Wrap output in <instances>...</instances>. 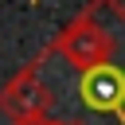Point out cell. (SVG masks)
<instances>
[{
	"instance_id": "3957f363",
	"label": "cell",
	"mask_w": 125,
	"mask_h": 125,
	"mask_svg": "<svg viewBox=\"0 0 125 125\" xmlns=\"http://www.w3.org/2000/svg\"><path fill=\"white\" fill-rule=\"evenodd\" d=\"M82 98L94 109H125V78H121V70L102 66V70L82 74Z\"/></svg>"
},
{
	"instance_id": "6da1fadb",
	"label": "cell",
	"mask_w": 125,
	"mask_h": 125,
	"mask_svg": "<svg viewBox=\"0 0 125 125\" xmlns=\"http://www.w3.org/2000/svg\"><path fill=\"white\" fill-rule=\"evenodd\" d=\"M59 51L66 55V62L78 70V74H90V70H102L109 66V55H113V39L109 31H102L94 20H74L62 35H59Z\"/></svg>"
},
{
	"instance_id": "7a4b0ae2",
	"label": "cell",
	"mask_w": 125,
	"mask_h": 125,
	"mask_svg": "<svg viewBox=\"0 0 125 125\" xmlns=\"http://www.w3.org/2000/svg\"><path fill=\"white\" fill-rule=\"evenodd\" d=\"M51 102H55V94H51L43 82H35L31 70H23V74H20L16 82H8L4 94H0V109L12 117V125H39V121L47 117Z\"/></svg>"
}]
</instances>
